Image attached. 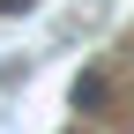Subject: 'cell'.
I'll return each instance as SVG.
<instances>
[{
    "label": "cell",
    "mask_w": 134,
    "mask_h": 134,
    "mask_svg": "<svg viewBox=\"0 0 134 134\" xmlns=\"http://www.w3.org/2000/svg\"><path fill=\"white\" fill-rule=\"evenodd\" d=\"M67 97H75V112H104V104H112V90H104V75H82V82H75Z\"/></svg>",
    "instance_id": "obj_1"
},
{
    "label": "cell",
    "mask_w": 134,
    "mask_h": 134,
    "mask_svg": "<svg viewBox=\"0 0 134 134\" xmlns=\"http://www.w3.org/2000/svg\"><path fill=\"white\" fill-rule=\"evenodd\" d=\"M0 8H15V0H0Z\"/></svg>",
    "instance_id": "obj_2"
}]
</instances>
